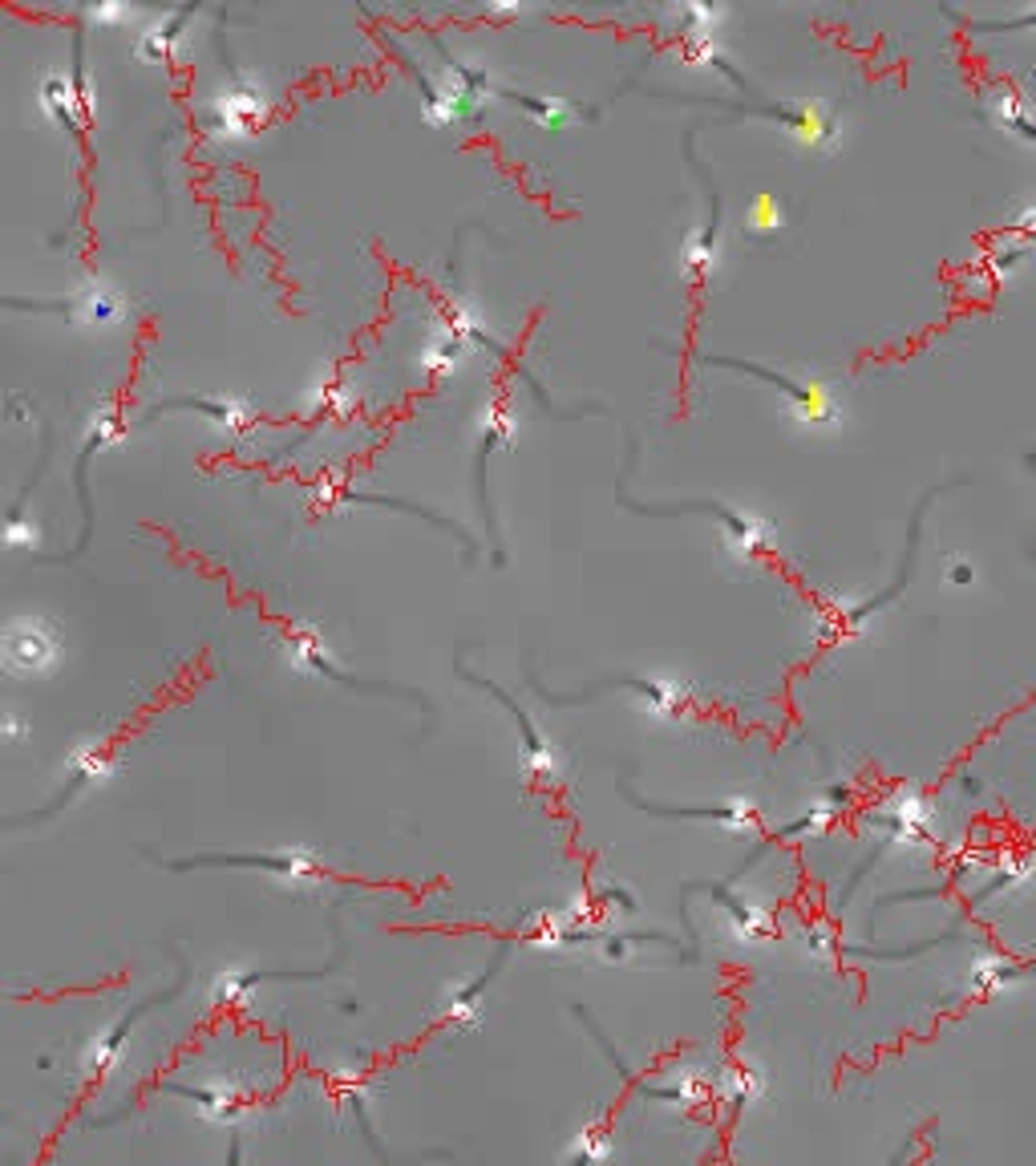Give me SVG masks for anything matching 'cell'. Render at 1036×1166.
Instances as JSON below:
<instances>
[{"label": "cell", "instance_id": "6da1fadb", "mask_svg": "<svg viewBox=\"0 0 1036 1166\" xmlns=\"http://www.w3.org/2000/svg\"><path fill=\"white\" fill-rule=\"evenodd\" d=\"M57 661V636L41 620H16L4 632V665L12 673H45Z\"/></svg>", "mask_w": 1036, "mask_h": 1166}, {"label": "cell", "instance_id": "7a4b0ae2", "mask_svg": "<svg viewBox=\"0 0 1036 1166\" xmlns=\"http://www.w3.org/2000/svg\"><path fill=\"white\" fill-rule=\"evenodd\" d=\"M45 106H49V114H53L57 122H69V118H73V110H77V106H85V97H81L65 77H53V81L45 85Z\"/></svg>", "mask_w": 1036, "mask_h": 1166}, {"label": "cell", "instance_id": "3957f363", "mask_svg": "<svg viewBox=\"0 0 1036 1166\" xmlns=\"http://www.w3.org/2000/svg\"><path fill=\"white\" fill-rule=\"evenodd\" d=\"M527 110L535 114V122H539L543 130H559V126H567V122L575 118V110H567L563 101H551V97H531Z\"/></svg>", "mask_w": 1036, "mask_h": 1166}, {"label": "cell", "instance_id": "277c9868", "mask_svg": "<svg viewBox=\"0 0 1036 1166\" xmlns=\"http://www.w3.org/2000/svg\"><path fill=\"white\" fill-rule=\"evenodd\" d=\"M749 227H753V231H777V227H781V211H777V203H773L769 195H761V199L753 203Z\"/></svg>", "mask_w": 1036, "mask_h": 1166}, {"label": "cell", "instance_id": "5b68a950", "mask_svg": "<svg viewBox=\"0 0 1036 1166\" xmlns=\"http://www.w3.org/2000/svg\"><path fill=\"white\" fill-rule=\"evenodd\" d=\"M118 313H122V308H118V300H114L110 292H85V317H89L93 325H110Z\"/></svg>", "mask_w": 1036, "mask_h": 1166}]
</instances>
